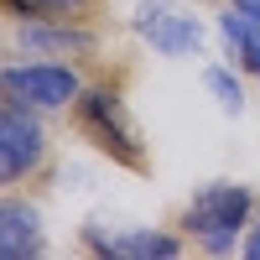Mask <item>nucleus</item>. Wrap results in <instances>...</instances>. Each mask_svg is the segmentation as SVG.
<instances>
[{"label":"nucleus","mask_w":260,"mask_h":260,"mask_svg":"<svg viewBox=\"0 0 260 260\" xmlns=\"http://www.w3.org/2000/svg\"><path fill=\"white\" fill-rule=\"evenodd\" d=\"M250 208L255 198L240 182H208L203 192H192L182 224L192 240H203V250H234L240 229H250Z\"/></svg>","instance_id":"nucleus-1"},{"label":"nucleus","mask_w":260,"mask_h":260,"mask_svg":"<svg viewBox=\"0 0 260 260\" xmlns=\"http://www.w3.org/2000/svg\"><path fill=\"white\" fill-rule=\"evenodd\" d=\"M78 125L94 136L99 151H110L115 161L125 167H141V141H136V125L125 115V99L115 89H83L78 94Z\"/></svg>","instance_id":"nucleus-2"},{"label":"nucleus","mask_w":260,"mask_h":260,"mask_svg":"<svg viewBox=\"0 0 260 260\" xmlns=\"http://www.w3.org/2000/svg\"><path fill=\"white\" fill-rule=\"evenodd\" d=\"M0 94L16 104H31V110H62V104H78V73L62 68V62H16V68L0 73Z\"/></svg>","instance_id":"nucleus-3"},{"label":"nucleus","mask_w":260,"mask_h":260,"mask_svg":"<svg viewBox=\"0 0 260 260\" xmlns=\"http://www.w3.org/2000/svg\"><path fill=\"white\" fill-rule=\"evenodd\" d=\"M42 151H47V136H42L31 104L0 94V182H21L42 161Z\"/></svg>","instance_id":"nucleus-4"},{"label":"nucleus","mask_w":260,"mask_h":260,"mask_svg":"<svg viewBox=\"0 0 260 260\" xmlns=\"http://www.w3.org/2000/svg\"><path fill=\"white\" fill-rule=\"evenodd\" d=\"M136 31H141L156 52H167V57H187V52L203 47V26H198V16L172 11V6H161V0H146V6L136 11Z\"/></svg>","instance_id":"nucleus-5"},{"label":"nucleus","mask_w":260,"mask_h":260,"mask_svg":"<svg viewBox=\"0 0 260 260\" xmlns=\"http://www.w3.org/2000/svg\"><path fill=\"white\" fill-rule=\"evenodd\" d=\"M42 213L21 198H0V260H26L42 255Z\"/></svg>","instance_id":"nucleus-6"},{"label":"nucleus","mask_w":260,"mask_h":260,"mask_svg":"<svg viewBox=\"0 0 260 260\" xmlns=\"http://www.w3.org/2000/svg\"><path fill=\"white\" fill-rule=\"evenodd\" d=\"M21 47H26V52H94V37L78 31V26L31 21V26H21Z\"/></svg>","instance_id":"nucleus-7"},{"label":"nucleus","mask_w":260,"mask_h":260,"mask_svg":"<svg viewBox=\"0 0 260 260\" xmlns=\"http://www.w3.org/2000/svg\"><path fill=\"white\" fill-rule=\"evenodd\" d=\"M219 31H224V42L250 62V68H260V16H255V11L229 6V11L219 16Z\"/></svg>","instance_id":"nucleus-8"},{"label":"nucleus","mask_w":260,"mask_h":260,"mask_svg":"<svg viewBox=\"0 0 260 260\" xmlns=\"http://www.w3.org/2000/svg\"><path fill=\"white\" fill-rule=\"evenodd\" d=\"M110 255H130V260H172V255H182V240L177 234H161V229H130L120 234V240H110Z\"/></svg>","instance_id":"nucleus-9"},{"label":"nucleus","mask_w":260,"mask_h":260,"mask_svg":"<svg viewBox=\"0 0 260 260\" xmlns=\"http://www.w3.org/2000/svg\"><path fill=\"white\" fill-rule=\"evenodd\" d=\"M89 0H6L11 16H31V21H52V16H73Z\"/></svg>","instance_id":"nucleus-10"},{"label":"nucleus","mask_w":260,"mask_h":260,"mask_svg":"<svg viewBox=\"0 0 260 260\" xmlns=\"http://www.w3.org/2000/svg\"><path fill=\"white\" fill-rule=\"evenodd\" d=\"M203 83L213 89V99H219L229 115H240V104H245V99H240V78H234L229 68H208V73H203Z\"/></svg>","instance_id":"nucleus-11"},{"label":"nucleus","mask_w":260,"mask_h":260,"mask_svg":"<svg viewBox=\"0 0 260 260\" xmlns=\"http://www.w3.org/2000/svg\"><path fill=\"white\" fill-rule=\"evenodd\" d=\"M245 255H250V260H260V219L250 224V240H245Z\"/></svg>","instance_id":"nucleus-12"},{"label":"nucleus","mask_w":260,"mask_h":260,"mask_svg":"<svg viewBox=\"0 0 260 260\" xmlns=\"http://www.w3.org/2000/svg\"><path fill=\"white\" fill-rule=\"evenodd\" d=\"M234 6H245V11H255V16H260V0H234Z\"/></svg>","instance_id":"nucleus-13"},{"label":"nucleus","mask_w":260,"mask_h":260,"mask_svg":"<svg viewBox=\"0 0 260 260\" xmlns=\"http://www.w3.org/2000/svg\"><path fill=\"white\" fill-rule=\"evenodd\" d=\"M255 73H260V68H255Z\"/></svg>","instance_id":"nucleus-14"}]
</instances>
